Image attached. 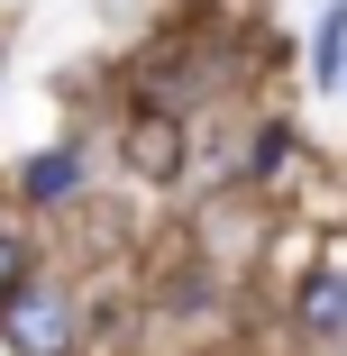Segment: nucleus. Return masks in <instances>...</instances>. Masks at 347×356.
Here are the masks:
<instances>
[{
  "mask_svg": "<svg viewBox=\"0 0 347 356\" xmlns=\"http://www.w3.org/2000/svg\"><path fill=\"white\" fill-rule=\"evenodd\" d=\"M74 183H83V165H74V156H64V147L28 165V201H64V192H74Z\"/></svg>",
  "mask_w": 347,
  "mask_h": 356,
  "instance_id": "obj_4",
  "label": "nucleus"
},
{
  "mask_svg": "<svg viewBox=\"0 0 347 356\" xmlns=\"http://www.w3.org/2000/svg\"><path fill=\"white\" fill-rule=\"evenodd\" d=\"M311 64H320V83H338V64H347V10H320V37H311Z\"/></svg>",
  "mask_w": 347,
  "mask_h": 356,
  "instance_id": "obj_5",
  "label": "nucleus"
},
{
  "mask_svg": "<svg viewBox=\"0 0 347 356\" xmlns=\"http://www.w3.org/2000/svg\"><path fill=\"white\" fill-rule=\"evenodd\" d=\"M0 338L19 356H74V302H64L55 283H19V293L0 302Z\"/></svg>",
  "mask_w": 347,
  "mask_h": 356,
  "instance_id": "obj_1",
  "label": "nucleus"
},
{
  "mask_svg": "<svg viewBox=\"0 0 347 356\" xmlns=\"http://www.w3.org/2000/svg\"><path fill=\"white\" fill-rule=\"evenodd\" d=\"M119 147H128V165H137V174H156V183H165V174L183 165V128H174L165 110H137Z\"/></svg>",
  "mask_w": 347,
  "mask_h": 356,
  "instance_id": "obj_2",
  "label": "nucleus"
},
{
  "mask_svg": "<svg viewBox=\"0 0 347 356\" xmlns=\"http://www.w3.org/2000/svg\"><path fill=\"white\" fill-rule=\"evenodd\" d=\"M302 329L311 338H347V274H311L302 283Z\"/></svg>",
  "mask_w": 347,
  "mask_h": 356,
  "instance_id": "obj_3",
  "label": "nucleus"
},
{
  "mask_svg": "<svg viewBox=\"0 0 347 356\" xmlns=\"http://www.w3.org/2000/svg\"><path fill=\"white\" fill-rule=\"evenodd\" d=\"M19 283H28V238H10V229H0V302H10Z\"/></svg>",
  "mask_w": 347,
  "mask_h": 356,
  "instance_id": "obj_6",
  "label": "nucleus"
}]
</instances>
